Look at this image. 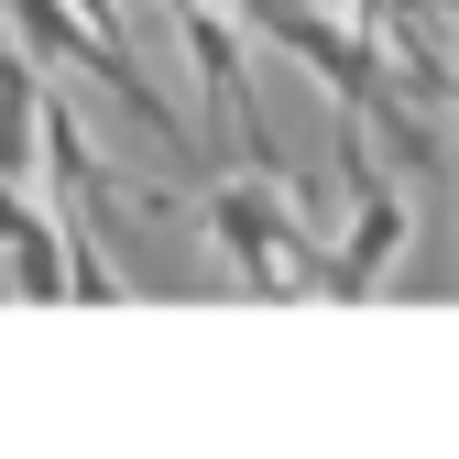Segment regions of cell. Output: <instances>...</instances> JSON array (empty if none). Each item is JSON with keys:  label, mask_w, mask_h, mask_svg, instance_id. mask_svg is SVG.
<instances>
[{"label": "cell", "mask_w": 459, "mask_h": 459, "mask_svg": "<svg viewBox=\"0 0 459 459\" xmlns=\"http://www.w3.org/2000/svg\"><path fill=\"white\" fill-rule=\"evenodd\" d=\"M241 33L284 44L339 109H361V121H372V109H394V99H383V44L351 33V22H328V12H307V0H241Z\"/></svg>", "instance_id": "2"}, {"label": "cell", "mask_w": 459, "mask_h": 459, "mask_svg": "<svg viewBox=\"0 0 459 459\" xmlns=\"http://www.w3.org/2000/svg\"><path fill=\"white\" fill-rule=\"evenodd\" d=\"M208 241L230 252V273L252 284V296H296V284H317V241L296 230V197H284V176H241L208 197Z\"/></svg>", "instance_id": "1"}, {"label": "cell", "mask_w": 459, "mask_h": 459, "mask_svg": "<svg viewBox=\"0 0 459 459\" xmlns=\"http://www.w3.org/2000/svg\"><path fill=\"white\" fill-rule=\"evenodd\" d=\"M0 33H12V12H0Z\"/></svg>", "instance_id": "7"}, {"label": "cell", "mask_w": 459, "mask_h": 459, "mask_svg": "<svg viewBox=\"0 0 459 459\" xmlns=\"http://www.w3.org/2000/svg\"><path fill=\"white\" fill-rule=\"evenodd\" d=\"M339 164H351V208H361V219H351V241H339V252H317V284H328V296H372V284H383V263L405 252L416 208L394 197V176L372 164V132H361V109H339Z\"/></svg>", "instance_id": "3"}, {"label": "cell", "mask_w": 459, "mask_h": 459, "mask_svg": "<svg viewBox=\"0 0 459 459\" xmlns=\"http://www.w3.org/2000/svg\"><path fill=\"white\" fill-rule=\"evenodd\" d=\"M383 12H394V0H351V33H383Z\"/></svg>", "instance_id": "6"}, {"label": "cell", "mask_w": 459, "mask_h": 459, "mask_svg": "<svg viewBox=\"0 0 459 459\" xmlns=\"http://www.w3.org/2000/svg\"><path fill=\"white\" fill-rule=\"evenodd\" d=\"M44 153V77L22 44H0V176L22 186V164Z\"/></svg>", "instance_id": "5"}, {"label": "cell", "mask_w": 459, "mask_h": 459, "mask_svg": "<svg viewBox=\"0 0 459 459\" xmlns=\"http://www.w3.org/2000/svg\"><path fill=\"white\" fill-rule=\"evenodd\" d=\"M164 22H176V44L197 55V88H208V121H230L241 132V153H252V176H284V153H273V132H263V109H252V77H241V22L219 12V0H153Z\"/></svg>", "instance_id": "4"}]
</instances>
